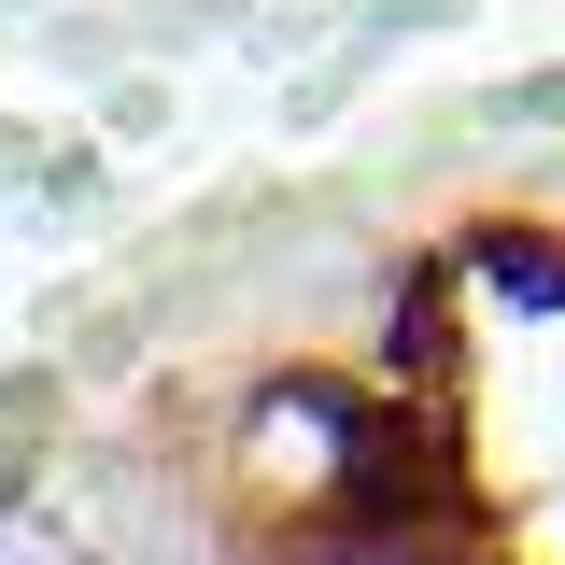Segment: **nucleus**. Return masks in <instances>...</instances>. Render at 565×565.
I'll use <instances>...</instances> for the list:
<instances>
[{
	"instance_id": "39448f33",
	"label": "nucleus",
	"mask_w": 565,
	"mask_h": 565,
	"mask_svg": "<svg viewBox=\"0 0 565 565\" xmlns=\"http://www.w3.org/2000/svg\"><path fill=\"white\" fill-rule=\"evenodd\" d=\"M0 14H29V0H0Z\"/></svg>"
},
{
	"instance_id": "f03ea898",
	"label": "nucleus",
	"mask_w": 565,
	"mask_h": 565,
	"mask_svg": "<svg viewBox=\"0 0 565 565\" xmlns=\"http://www.w3.org/2000/svg\"><path fill=\"white\" fill-rule=\"evenodd\" d=\"M467 269L509 297V311H565V226H523V212H481L467 226Z\"/></svg>"
},
{
	"instance_id": "7ed1b4c3",
	"label": "nucleus",
	"mask_w": 565,
	"mask_h": 565,
	"mask_svg": "<svg viewBox=\"0 0 565 565\" xmlns=\"http://www.w3.org/2000/svg\"><path fill=\"white\" fill-rule=\"evenodd\" d=\"M0 565H85V537H71L43 494H0Z\"/></svg>"
},
{
	"instance_id": "20e7f679",
	"label": "nucleus",
	"mask_w": 565,
	"mask_h": 565,
	"mask_svg": "<svg viewBox=\"0 0 565 565\" xmlns=\"http://www.w3.org/2000/svg\"><path fill=\"white\" fill-rule=\"evenodd\" d=\"M481 114H494V128H565V57H552V71H523V85H494Z\"/></svg>"
},
{
	"instance_id": "f257e3e1",
	"label": "nucleus",
	"mask_w": 565,
	"mask_h": 565,
	"mask_svg": "<svg viewBox=\"0 0 565 565\" xmlns=\"http://www.w3.org/2000/svg\"><path fill=\"white\" fill-rule=\"evenodd\" d=\"M226 494L269 537H326V523H382L411 509V438L353 396L340 367H269L226 411Z\"/></svg>"
}]
</instances>
